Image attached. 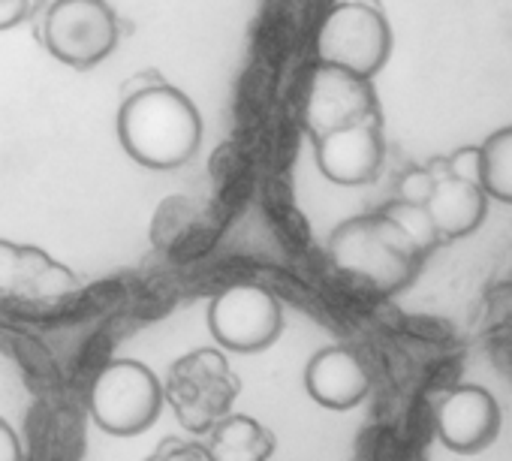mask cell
<instances>
[{"label":"cell","instance_id":"10","mask_svg":"<svg viewBox=\"0 0 512 461\" xmlns=\"http://www.w3.org/2000/svg\"><path fill=\"white\" fill-rule=\"evenodd\" d=\"M79 290V278L43 248L0 239V296L19 302H61Z\"/></svg>","mask_w":512,"mask_h":461},{"label":"cell","instance_id":"12","mask_svg":"<svg viewBox=\"0 0 512 461\" xmlns=\"http://www.w3.org/2000/svg\"><path fill=\"white\" fill-rule=\"evenodd\" d=\"M308 395L329 410H353L371 392V377L350 347H323L305 368Z\"/></svg>","mask_w":512,"mask_h":461},{"label":"cell","instance_id":"3","mask_svg":"<svg viewBox=\"0 0 512 461\" xmlns=\"http://www.w3.org/2000/svg\"><path fill=\"white\" fill-rule=\"evenodd\" d=\"M163 401L160 377L139 359L109 362L88 392L91 419L115 437H136L148 431L157 422Z\"/></svg>","mask_w":512,"mask_h":461},{"label":"cell","instance_id":"6","mask_svg":"<svg viewBox=\"0 0 512 461\" xmlns=\"http://www.w3.org/2000/svg\"><path fill=\"white\" fill-rule=\"evenodd\" d=\"M211 338L232 353H263L284 329L278 296L260 284H232L208 305Z\"/></svg>","mask_w":512,"mask_h":461},{"label":"cell","instance_id":"17","mask_svg":"<svg viewBox=\"0 0 512 461\" xmlns=\"http://www.w3.org/2000/svg\"><path fill=\"white\" fill-rule=\"evenodd\" d=\"M446 169H449L452 178H461V181H470V184L482 187V148L467 145V148L452 151L446 157Z\"/></svg>","mask_w":512,"mask_h":461},{"label":"cell","instance_id":"9","mask_svg":"<svg viewBox=\"0 0 512 461\" xmlns=\"http://www.w3.org/2000/svg\"><path fill=\"white\" fill-rule=\"evenodd\" d=\"M434 431L449 452L476 455L497 440L500 407L494 395L482 386H455L443 392V398L434 407Z\"/></svg>","mask_w":512,"mask_h":461},{"label":"cell","instance_id":"1","mask_svg":"<svg viewBox=\"0 0 512 461\" xmlns=\"http://www.w3.org/2000/svg\"><path fill=\"white\" fill-rule=\"evenodd\" d=\"M118 139L139 166L178 169L202 145V115L184 91L151 85L124 100Z\"/></svg>","mask_w":512,"mask_h":461},{"label":"cell","instance_id":"20","mask_svg":"<svg viewBox=\"0 0 512 461\" xmlns=\"http://www.w3.org/2000/svg\"><path fill=\"white\" fill-rule=\"evenodd\" d=\"M34 13V0H0V31L22 25Z\"/></svg>","mask_w":512,"mask_h":461},{"label":"cell","instance_id":"2","mask_svg":"<svg viewBox=\"0 0 512 461\" xmlns=\"http://www.w3.org/2000/svg\"><path fill=\"white\" fill-rule=\"evenodd\" d=\"M329 257L338 272L368 284L371 290L398 293L416 275L422 254L383 211H377L344 220L329 239Z\"/></svg>","mask_w":512,"mask_h":461},{"label":"cell","instance_id":"11","mask_svg":"<svg viewBox=\"0 0 512 461\" xmlns=\"http://www.w3.org/2000/svg\"><path fill=\"white\" fill-rule=\"evenodd\" d=\"M317 166L320 172L341 187L368 184L383 163V133L380 118H368L326 136H317Z\"/></svg>","mask_w":512,"mask_h":461},{"label":"cell","instance_id":"19","mask_svg":"<svg viewBox=\"0 0 512 461\" xmlns=\"http://www.w3.org/2000/svg\"><path fill=\"white\" fill-rule=\"evenodd\" d=\"M431 190H434V175L428 172V166H422V169H410L404 178H401V187H398V199H404V202H428V196H431Z\"/></svg>","mask_w":512,"mask_h":461},{"label":"cell","instance_id":"14","mask_svg":"<svg viewBox=\"0 0 512 461\" xmlns=\"http://www.w3.org/2000/svg\"><path fill=\"white\" fill-rule=\"evenodd\" d=\"M208 452L214 461H269L275 452V434L260 419L226 413L211 428Z\"/></svg>","mask_w":512,"mask_h":461},{"label":"cell","instance_id":"16","mask_svg":"<svg viewBox=\"0 0 512 461\" xmlns=\"http://www.w3.org/2000/svg\"><path fill=\"white\" fill-rule=\"evenodd\" d=\"M383 214L401 229V233L407 236V242L425 257L428 251H434L443 239L437 233V226L428 214V208L422 202H404V199H395L383 208Z\"/></svg>","mask_w":512,"mask_h":461},{"label":"cell","instance_id":"5","mask_svg":"<svg viewBox=\"0 0 512 461\" xmlns=\"http://www.w3.org/2000/svg\"><path fill=\"white\" fill-rule=\"evenodd\" d=\"M43 46L73 70L103 64L118 46V16L106 0H55L43 19Z\"/></svg>","mask_w":512,"mask_h":461},{"label":"cell","instance_id":"7","mask_svg":"<svg viewBox=\"0 0 512 461\" xmlns=\"http://www.w3.org/2000/svg\"><path fill=\"white\" fill-rule=\"evenodd\" d=\"M238 395V380L232 377L226 359L214 350H196L172 365L169 386L163 398L172 401L178 419L190 431H211Z\"/></svg>","mask_w":512,"mask_h":461},{"label":"cell","instance_id":"21","mask_svg":"<svg viewBox=\"0 0 512 461\" xmlns=\"http://www.w3.org/2000/svg\"><path fill=\"white\" fill-rule=\"evenodd\" d=\"M0 461H25L22 440L4 416H0Z\"/></svg>","mask_w":512,"mask_h":461},{"label":"cell","instance_id":"15","mask_svg":"<svg viewBox=\"0 0 512 461\" xmlns=\"http://www.w3.org/2000/svg\"><path fill=\"white\" fill-rule=\"evenodd\" d=\"M482 190L512 205V127L491 133L482 145Z\"/></svg>","mask_w":512,"mask_h":461},{"label":"cell","instance_id":"4","mask_svg":"<svg viewBox=\"0 0 512 461\" xmlns=\"http://www.w3.org/2000/svg\"><path fill=\"white\" fill-rule=\"evenodd\" d=\"M392 55V28L386 16L362 4L344 0L332 7L317 31V58L320 64L344 67L356 76H377Z\"/></svg>","mask_w":512,"mask_h":461},{"label":"cell","instance_id":"8","mask_svg":"<svg viewBox=\"0 0 512 461\" xmlns=\"http://www.w3.org/2000/svg\"><path fill=\"white\" fill-rule=\"evenodd\" d=\"M368 118H377V94L371 88V79L317 61L305 94L308 133L317 139Z\"/></svg>","mask_w":512,"mask_h":461},{"label":"cell","instance_id":"18","mask_svg":"<svg viewBox=\"0 0 512 461\" xmlns=\"http://www.w3.org/2000/svg\"><path fill=\"white\" fill-rule=\"evenodd\" d=\"M148 461H214V458H211L208 446L178 440V437H166V440H160V446L151 452Z\"/></svg>","mask_w":512,"mask_h":461},{"label":"cell","instance_id":"13","mask_svg":"<svg viewBox=\"0 0 512 461\" xmlns=\"http://www.w3.org/2000/svg\"><path fill=\"white\" fill-rule=\"evenodd\" d=\"M485 190L479 184L461 181V178H437L434 190L425 202L440 239H464L473 229H479L485 217Z\"/></svg>","mask_w":512,"mask_h":461}]
</instances>
